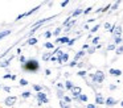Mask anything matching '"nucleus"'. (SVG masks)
<instances>
[{
    "mask_svg": "<svg viewBox=\"0 0 123 108\" xmlns=\"http://www.w3.org/2000/svg\"><path fill=\"white\" fill-rule=\"evenodd\" d=\"M21 68L24 71H28L31 74H36L38 70H40V62H38L36 58H28L27 63L21 66Z\"/></svg>",
    "mask_w": 123,
    "mask_h": 108,
    "instance_id": "1",
    "label": "nucleus"
},
{
    "mask_svg": "<svg viewBox=\"0 0 123 108\" xmlns=\"http://www.w3.org/2000/svg\"><path fill=\"white\" fill-rule=\"evenodd\" d=\"M89 78L91 79V83L101 86V84L105 82L106 75H105V73H103L102 70H97L95 73H89Z\"/></svg>",
    "mask_w": 123,
    "mask_h": 108,
    "instance_id": "2",
    "label": "nucleus"
},
{
    "mask_svg": "<svg viewBox=\"0 0 123 108\" xmlns=\"http://www.w3.org/2000/svg\"><path fill=\"white\" fill-rule=\"evenodd\" d=\"M36 99H37V102L43 103V104H48V103H49L48 94H45L44 91H41V92H37V94H36Z\"/></svg>",
    "mask_w": 123,
    "mask_h": 108,
    "instance_id": "3",
    "label": "nucleus"
},
{
    "mask_svg": "<svg viewBox=\"0 0 123 108\" xmlns=\"http://www.w3.org/2000/svg\"><path fill=\"white\" fill-rule=\"evenodd\" d=\"M16 102H17V96H7L6 99H4V104H6V107H8V108H12L15 104H16Z\"/></svg>",
    "mask_w": 123,
    "mask_h": 108,
    "instance_id": "4",
    "label": "nucleus"
},
{
    "mask_svg": "<svg viewBox=\"0 0 123 108\" xmlns=\"http://www.w3.org/2000/svg\"><path fill=\"white\" fill-rule=\"evenodd\" d=\"M70 41L69 36H61L58 37V38H56V41H54V45H68V42Z\"/></svg>",
    "mask_w": 123,
    "mask_h": 108,
    "instance_id": "5",
    "label": "nucleus"
},
{
    "mask_svg": "<svg viewBox=\"0 0 123 108\" xmlns=\"http://www.w3.org/2000/svg\"><path fill=\"white\" fill-rule=\"evenodd\" d=\"M70 92H72L73 100H74V99H78V97H80V95L82 94V88H81L80 86H74V88H73Z\"/></svg>",
    "mask_w": 123,
    "mask_h": 108,
    "instance_id": "6",
    "label": "nucleus"
},
{
    "mask_svg": "<svg viewBox=\"0 0 123 108\" xmlns=\"http://www.w3.org/2000/svg\"><path fill=\"white\" fill-rule=\"evenodd\" d=\"M57 62H58L60 65H64V63H68V62H69V53H66V51H65L62 55L57 57Z\"/></svg>",
    "mask_w": 123,
    "mask_h": 108,
    "instance_id": "7",
    "label": "nucleus"
},
{
    "mask_svg": "<svg viewBox=\"0 0 123 108\" xmlns=\"http://www.w3.org/2000/svg\"><path fill=\"white\" fill-rule=\"evenodd\" d=\"M13 58H15V55L12 54V55H9L8 58H6L4 61H1L0 62V67H3V68H6V67H8L9 65H11V62L13 61Z\"/></svg>",
    "mask_w": 123,
    "mask_h": 108,
    "instance_id": "8",
    "label": "nucleus"
},
{
    "mask_svg": "<svg viewBox=\"0 0 123 108\" xmlns=\"http://www.w3.org/2000/svg\"><path fill=\"white\" fill-rule=\"evenodd\" d=\"M106 103V99L103 97V95L101 92H95V104L97 105H102Z\"/></svg>",
    "mask_w": 123,
    "mask_h": 108,
    "instance_id": "9",
    "label": "nucleus"
},
{
    "mask_svg": "<svg viewBox=\"0 0 123 108\" xmlns=\"http://www.w3.org/2000/svg\"><path fill=\"white\" fill-rule=\"evenodd\" d=\"M122 74L123 73H122L120 68H109V75H111V76H117V78H119Z\"/></svg>",
    "mask_w": 123,
    "mask_h": 108,
    "instance_id": "10",
    "label": "nucleus"
},
{
    "mask_svg": "<svg viewBox=\"0 0 123 108\" xmlns=\"http://www.w3.org/2000/svg\"><path fill=\"white\" fill-rule=\"evenodd\" d=\"M115 104H118L117 99H114V97H111V96L106 97V103H105V105H107V107H114Z\"/></svg>",
    "mask_w": 123,
    "mask_h": 108,
    "instance_id": "11",
    "label": "nucleus"
},
{
    "mask_svg": "<svg viewBox=\"0 0 123 108\" xmlns=\"http://www.w3.org/2000/svg\"><path fill=\"white\" fill-rule=\"evenodd\" d=\"M85 55H86V51H85V50H82V49H81V50H78V51L74 54V58H73V59H74V61H77V62H78V59L83 58Z\"/></svg>",
    "mask_w": 123,
    "mask_h": 108,
    "instance_id": "12",
    "label": "nucleus"
},
{
    "mask_svg": "<svg viewBox=\"0 0 123 108\" xmlns=\"http://www.w3.org/2000/svg\"><path fill=\"white\" fill-rule=\"evenodd\" d=\"M122 25H117L114 33H112V37H122Z\"/></svg>",
    "mask_w": 123,
    "mask_h": 108,
    "instance_id": "13",
    "label": "nucleus"
},
{
    "mask_svg": "<svg viewBox=\"0 0 123 108\" xmlns=\"http://www.w3.org/2000/svg\"><path fill=\"white\" fill-rule=\"evenodd\" d=\"M80 15H83V9H82V8H75V9L72 12V15H70V16L74 18V17H78Z\"/></svg>",
    "mask_w": 123,
    "mask_h": 108,
    "instance_id": "14",
    "label": "nucleus"
},
{
    "mask_svg": "<svg viewBox=\"0 0 123 108\" xmlns=\"http://www.w3.org/2000/svg\"><path fill=\"white\" fill-rule=\"evenodd\" d=\"M44 47H45L46 50H52V51H53V50L56 49V45H54V42H50V41H46L45 44H44Z\"/></svg>",
    "mask_w": 123,
    "mask_h": 108,
    "instance_id": "15",
    "label": "nucleus"
},
{
    "mask_svg": "<svg viewBox=\"0 0 123 108\" xmlns=\"http://www.w3.org/2000/svg\"><path fill=\"white\" fill-rule=\"evenodd\" d=\"M74 86H75V84L73 83L70 79H68V80L65 82V90H68V91H72V90L74 88Z\"/></svg>",
    "mask_w": 123,
    "mask_h": 108,
    "instance_id": "16",
    "label": "nucleus"
},
{
    "mask_svg": "<svg viewBox=\"0 0 123 108\" xmlns=\"http://www.w3.org/2000/svg\"><path fill=\"white\" fill-rule=\"evenodd\" d=\"M112 38H114L112 40V44H114L117 47L120 46V45H123V38L122 37H112Z\"/></svg>",
    "mask_w": 123,
    "mask_h": 108,
    "instance_id": "17",
    "label": "nucleus"
},
{
    "mask_svg": "<svg viewBox=\"0 0 123 108\" xmlns=\"http://www.w3.org/2000/svg\"><path fill=\"white\" fill-rule=\"evenodd\" d=\"M11 33H12L11 29H4V30H0V40L6 38V37H7V36H9Z\"/></svg>",
    "mask_w": 123,
    "mask_h": 108,
    "instance_id": "18",
    "label": "nucleus"
},
{
    "mask_svg": "<svg viewBox=\"0 0 123 108\" xmlns=\"http://www.w3.org/2000/svg\"><path fill=\"white\" fill-rule=\"evenodd\" d=\"M38 40L36 38V37H31V38H28V41L25 42V45H31V46H35V45H37Z\"/></svg>",
    "mask_w": 123,
    "mask_h": 108,
    "instance_id": "19",
    "label": "nucleus"
},
{
    "mask_svg": "<svg viewBox=\"0 0 123 108\" xmlns=\"http://www.w3.org/2000/svg\"><path fill=\"white\" fill-rule=\"evenodd\" d=\"M52 51H46V53H44L43 54V61L44 62H50V58H52Z\"/></svg>",
    "mask_w": 123,
    "mask_h": 108,
    "instance_id": "20",
    "label": "nucleus"
},
{
    "mask_svg": "<svg viewBox=\"0 0 123 108\" xmlns=\"http://www.w3.org/2000/svg\"><path fill=\"white\" fill-rule=\"evenodd\" d=\"M72 20H73V17H72V16H69V17H66V18H65L64 21H62L61 26H62V28H66V26L69 25L70 23H72Z\"/></svg>",
    "mask_w": 123,
    "mask_h": 108,
    "instance_id": "21",
    "label": "nucleus"
},
{
    "mask_svg": "<svg viewBox=\"0 0 123 108\" xmlns=\"http://www.w3.org/2000/svg\"><path fill=\"white\" fill-rule=\"evenodd\" d=\"M77 75L80 76V78H83V79H86V78L89 76V73H87L86 70H80V71L77 73Z\"/></svg>",
    "mask_w": 123,
    "mask_h": 108,
    "instance_id": "22",
    "label": "nucleus"
},
{
    "mask_svg": "<svg viewBox=\"0 0 123 108\" xmlns=\"http://www.w3.org/2000/svg\"><path fill=\"white\" fill-rule=\"evenodd\" d=\"M53 32V36L56 37V38H58V37H61L60 34H61V32H62V26H58V28H56L54 30H52Z\"/></svg>",
    "mask_w": 123,
    "mask_h": 108,
    "instance_id": "23",
    "label": "nucleus"
},
{
    "mask_svg": "<svg viewBox=\"0 0 123 108\" xmlns=\"http://www.w3.org/2000/svg\"><path fill=\"white\" fill-rule=\"evenodd\" d=\"M32 88H33V91L37 94V92H41V91H44V86H40V84H33L32 86Z\"/></svg>",
    "mask_w": 123,
    "mask_h": 108,
    "instance_id": "24",
    "label": "nucleus"
},
{
    "mask_svg": "<svg viewBox=\"0 0 123 108\" xmlns=\"http://www.w3.org/2000/svg\"><path fill=\"white\" fill-rule=\"evenodd\" d=\"M41 8V5H37V7H35V8H32L31 11H28V12H25V16H31V15H33V13H36L38 9Z\"/></svg>",
    "mask_w": 123,
    "mask_h": 108,
    "instance_id": "25",
    "label": "nucleus"
},
{
    "mask_svg": "<svg viewBox=\"0 0 123 108\" xmlns=\"http://www.w3.org/2000/svg\"><path fill=\"white\" fill-rule=\"evenodd\" d=\"M99 41H101V37L99 36L93 37V40H91V46H97V45H99Z\"/></svg>",
    "mask_w": 123,
    "mask_h": 108,
    "instance_id": "26",
    "label": "nucleus"
},
{
    "mask_svg": "<svg viewBox=\"0 0 123 108\" xmlns=\"http://www.w3.org/2000/svg\"><path fill=\"white\" fill-rule=\"evenodd\" d=\"M56 95H57V97H58L60 100H62V99H64V96H65V90H57Z\"/></svg>",
    "mask_w": 123,
    "mask_h": 108,
    "instance_id": "27",
    "label": "nucleus"
},
{
    "mask_svg": "<svg viewBox=\"0 0 123 108\" xmlns=\"http://www.w3.org/2000/svg\"><path fill=\"white\" fill-rule=\"evenodd\" d=\"M78 99H80V103H87V100H89V96H87L86 94H81Z\"/></svg>",
    "mask_w": 123,
    "mask_h": 108,
    "instance_id": "28",
    "label": "nucleus"
},
{
    "mask_svg": "<svg viewBox=\"0 0 123 108\" xmlns=\"http://www.w3.org/2000/svg\"><path fill=\"white\" fill-rule=\"evenodd\" d=\"M99 28H101V24H95V25H94L93 28L90 29V34H94V33H97V32L99 30Z\"/></svg>",
    "mask_w": 123,
    "mask_h": 108,
    "instance_id": "29",
    "label": "nucleus"
},
{
    "mask_svg": "<svg viewBox=\"0 0 123 108\" xmlns=\"http://www.w3.org/2000/svg\"><path fill=\"white\" fill-rule=\"evenodd\" d=\"M31 96H32V92H31V91H24V92H21V97H23V99H29Z\"/></svg>",
    "mask_w": 123,
    "mask_h": 108,
    "instance_id": "30",
    "label": "nucleus"
},
{
    "mask_svg": "<svg viewBox=\"0 0 123 108\" xmlns=\"http://www.w3.org/2000/svg\"><path fill=\"white\" fill-rule=\"evenodd\" d=\"M28 80L27 79H24V78H20V80H19V86L20 87H25V86H28Z\"/></svg>",
    "mask_w": 123,
    "mask_h": 108,
    "instance_id": "31",
    "label": "nucleus"
},
{
    "mask_svg": "<svg viewBox=\"0 0 123 108\" xmlns=\"http://www.w3.org/2000/svg\"><path fill=\"white\" fill-rule=\"evenodd\" d=\"M60 108H72V104H68L64 100H60Z\"/></svg>",
    "mask_w": 123,
    "mask_h": 108,
    "instance_id": "32",
    "label": "nucleus"
},
{
    "mask_svg": "<svg viewBox=\"0 0 123 108\" xmlns=\"http://www.w3.org/2000/svg\"><path fill=\"white\" fill-rule=\"evenodd\" d=\"M27 61H28V58L25 57V55H20V57H19V62L21 63V66L25 65V63H27Z\"/></svg>",
    "mask_w": 123,
    "mask_h": 108,
    "instance_id": "33",
    "label": "nucleus"
},
{
    "mask_svg": "<svg viewBox=\"0 0 123 108\" xmlns=\"http://www.w3.org/2000/svg\"><path fill=\"white\" fill-rule=\"evenodd\" d=\"M62 100H64L65 103H68V104H72V103H73V97L72 96H68V95H65Z\"/></svg>",
    "mask_w": 123,
    "mask_h": 108,
    "instance_id": "34",
    "label": "nucleus"
},
{
    "mask_svg": "<svg viewBox=\"0 0 123 108\" xmlns=\"http://www.w3.org/2000/svg\"><path fill=\"white\" fill-rule=\"evenodd\" d=\"M106 49H107V51H115V50H117V46H115L114 44H109Z\"/></svg>",
    "mask_w": 123,
    "mask_h": 108,
    "instance_id": "35",
    "label": "nucleus"
},
{
    "mask_svg": "<svg viewBox=\"0 0 123 108\" xmlns=\"http://www.w3.org/2000/svg\"><path fill=\"white\" fill-rule=\"evenodd\" d=\"M115 54H117V55H122V54H123V45H120V46L117 47V50H115Z\"/></svg>",
    "mask_w": 123,
    "mask_h": 108,
    "instance_id": "36",
    "label": "nucleus"
},
{
    "mask_svg": "<svg viewBox=\"0 0 123 108\" xmlns=\"http://www.w3.org/2000/svg\"><path fill=\"white\" fill-rule=\"evenodd\" d=\"M43 36H44V38H50V37H53V32H52V30H46Z\"/></svg>",
    "mask_w": 123,
    "mask_h": 108,
    "instance_id": "37",
    "label": "nucleus"
},
{
    "mask_svg": "<svg viewBox=\"0 0 123 108\" xmlns=\"http://www.w3.org/2000/svg\"><path fill=\"white\" fill-rule=\"evenodd\" d=\"M97 51V47L95 46H90V49L86 51V54H89V55H91V54H94V53Z\"/></svg>",
    "mask_w": 123,
    "mask_h": 108,
    "instance_id": "38",
    "label": "nucleus"
},
{
    "mask_svg": "<svg viewBox=\"0 0 123 108\" xmlns=\"http://www.w3.org/2000/svg\"><path fill=\"white\" fill-rule=\"evenodd\" d=\"M120 5V1H115L114 4L111 5V11H110V12H112V11H117L118 9V7H119Z\"/></svg>",
    "mask_w": 123,
    "mask_h": 108,
    "instance_id": "39",
    "label": "nucleus"
},
{
    "mask_svg": "<svg viewBox=\"0 0 123 108\" xmlns=\"http://www.w3.org/2000/svg\"><path fill=\"white\" fill-rule=\"evenodd\" d=\"M77 65H78V62H77V61H74V59L70 61V62L68 63V66H69V67H77Z\"/></svg>",
    "mask_w": 123,
    "mask_h": 108,
    "instance_id": "40",
    "label": "nucleus"
},
{
    "mask_svg": "<svg viewBox=\"0 0 123 108\" xmlns=\"http://www.w3.org/2000/svg\"><path fill=\"white\" fill-rule=\"evenodd\" d=\"M93 9H94L93 7H87L86 9H83V15H89V13H91V12H93Z\"/></svg>",
    "mask_w": 123,
    "mask_h": 108,
    "instance_id": "41",
    "label": "nucleus"
},
{
    "mask_svg": "<svg viewBox=\"0 0 123 108\" xmlns=\"http://www.w3.org/2000/svg\"><path fill=\"white\" fill-rule=\"evenodd\" d=\"M103 28H105V29H106V30H107V32H109V30H110V29H111V28H112V24H110V23H105V24H103Z\"/></svg>",
    "mask_w": 123,
    "mask_h": 108,
    "instance_id": "42",
    "label": "nucleus"
},
{
    "mask_svg": "<svg viewBox=\"0 0 123 108\" xmlns=\"http://www.w3.org/2000/svg\"><path fill=\"white\" fill-rule=\"evenodd\" d=\"M75 41H77V37H75V38H70V41L68 42V46H69V47H72L73 45L75 44Z\"/></svg>",
    "mask_w": 123,
    "mask_h": 108,
    "instance_id": "43",
    "label": "nucleus"
},
{
    "mask_svg": "<svg viewBox=\"0 0 123 108\" xmlns=\"http://www.w3.org/2000/svg\"><path fill=\"white\" fill-rule=\"evenodd\" d=\"M9 53H11V47H9V49H7V50H6V51H4V53H3V54H0V58H1V59H3V58H4V57H6V55H7V54H9Z\"/></svg>",
    "mask_w": 123,
    "mask_h": 108,
    "instance_id": "44",
    "label": "nucleus"
},
{
    "mask_svg": "<svg viewBox=\"0 0 123 108\" xmlns=\"http://www.w3.org/2000/svg\"><path fill=\"white\" fill-rule=\"evenodd\" d=\"M117 88H118L117 84H110V86H109V90H110V91H115Z\"/></svg>",
    "mask_w": 123,
    "mask_h": 108,
    "instance_id": "45",
    "label": "nucleus"
},
{
    "mask_svg": "<svg viewBox=\"0 0 123 108\" xmlns=\"http://www.w3.org/2000/svg\"><path fill=\"white\" fill-rule=\"evenodd\" d=\"M24 17H27V16H25V13H21V15H19V16H17V17H16V20H15V21H19V20H21V18H24Z\"/></svg>",
    "mask_w": 123,
    "mask_h": 108,
    "instance_id": "46",
    "label": "nucleus"
},
{
    "mask_svg": "<svg viewBox=\"0 0 123 108\" xmlns=\"http://www.w3.org/2000/svg\"><path fill=\"white\" fill-rule=\"evenodd\" d=\"M89 49H90V45H89V44H83L82 45V50H85V51H86V50H89Z\"/></svg>",
    "mask_w": 123,
    "mask_h": 108,
    "instance_id": "47",
    "label": "nucleus"
},
{
    "mask_svg": "<svg viewBox=\"0 0 123 108\" xmlns=\"http://www.w3.org/2000/svg\"><path fill=\"white\" fill-rule=\"evenodd\" d=\"M3 90H4L6 92H8V94H9V92L12 91V87H8V86H6V87H3Z\"/></svg>",
    "mask_w": 123,
    "mask_h": 108,
    "instance_id": "48",
    "label": "nucleus"
},
{
    "mask_svg": "<svg viewBox=\"0 0 123 108\" xmlns=\"http://www.w3.org/2000/svg\"><path fill=\"white\" fill-rule=\"evenodd\" d=\"M12 78V74H4V75H3V79H11Z\"/></svg>",
    "mask_w": 123,
    "mask_h": 108,
    "instance_id": "49",
    "label": "nucleus"
},
{
    "mask_svg": "<svg viewBox=\"0 0 123 108\" xmlns=\"http://www.w3.org/2000/svg\"><path fill=\"white\" fill-rule=\"evenodd\" d=\"M68 4H69V0H65V1H62V3H61V8H65Z\"/></svg>",
    "mask_w": 123,
    "mask_h": 108,
    "instance_id": "50",
    "label": "nucleus"
},
{
    "mask_svg": "<svg viewBox=\"0 0 123 108\" xmlns=\"http://www.w3.org/2000/svg\"><path fill=\"white\" fill-rule=\"evenodd\" d=\"M44 73H45L46 76H49V75L52 74V70H50V68H45V71H44Z\"/></svg>",
    "mask_w": 123,
    "mask_h": 108,
    "instance_id": "51",
    "label": "nucleus"
},
{
    "mask_svg": "<svg viewBox=\"0 0 123 108\" xmlns=\"http://www.w3.org/2000/svg\"><path fill=\"white\" fill-rule=\"evenodd\" d=\"M86 108H97V104L95 103H94V104H89L87 103V104H86Z\"/></svg>",
    "mask_w": 123,
    "mask_h": 108,
    "instance_id": "52",
    "label": "nucleus"
},
{
    "mask_svg": "<svg viewBox=\"0 0 123 108\" xmlns=\"http://www.w3.org/2000/svg\"><path fill=\"white\" fill-rule=\"evenodd\" d=\"M16 55H19V57H20V55H23L21 54V47H17V49H16Z\"/></svg>",
    "mask_w": 123,
    "mask_h": 108,
    "instance_id": "53",
    "label": "nucleus"
},
{
    "mask_svg": "<svg viewBox=\"0 0 123 108\" xmlns=\"http://www.w3.org/2000/svg\"><path fill=\"white\" fill-rule=\"evenodd\" d=\"M83 66H85V63H83V62H78L77 67H78V68H81V70H82V67H83Z\"/></svg>",
    "mask_w": 123,
    "mask_h": 108,
    "instance_id": "54",
    "label": "nucleus"
},
{
    "mask_svg": "<svg viewBox=\"0 0 123 108\" xmlns=\"http://www.w3.org/2000/svg\"><path fill=\"white\" fill-rule=\"evenodd\" d=\"M50 62H57V57H56V55H52V58H50Z\"/></svg>",
    "mask_w": 123,
    "mask_h": 108,
    "instance_id": "55",
    "label": "nucleus"
},
{
    "mask_svg": "<svg viewBox=\"0 0 123 108\" xmlns=\"http://www.w3.org/2000/svg\"><path fill=\"white\" fill-rule=\"evenodd\" d=\"M64 76L66 78V80H68V79H69V76H70V74L69 73H64Z\"/></svg>",
    "mask_w": 123,
    "mask_h": 108,
    "instance_id": "56",
    "label": "nucleus"
},
{
    "mask_svg": "<svg viewBox=\"0 0 123 108\" xmlns=\"http://www.w3.org/2000/svg\"><path fill=\"white\" fill-rule=\"evenodd\" d=\"M16 79H17V76L15 75V74H12V78H11V80H16Z\"/></svg>",
    "mask_w": 123,
    "mask_h": 108,
    "instance_id": "57",
    "label": "nucleus"
},
{
    "mask_svg": "<svg viewBox=\"0 0 123 108\" xmlns=\"http://www.w3.org/2000/svg\"><path fill=\"white\" fill-rule=\"evenodd\" d=\"M95 13H102V8H98V9H95Z\"/></svg>",
    "mask_w": 123,
    "mask_h": 108,
    "instance_id": "58",
    "label": "nucleus"
},
{
    "mask_svg": "<svg viewBox=\"0 0 123 108\" xmlns=\"http://www.w3.org/2000/svg\"><path fill=\"white\" fill-rule=\"evenodd\" d=\"M94 21H95V18H89V20H87V23H94Z\"/></svg>",
    "mask_w": 123,
    "mask_h": 108,
    "instance_id": "59",
    "label": "nucleus"
},
{
    "mask_svg": "<svg viewBox=\"0 0 123 108\" xmlns=\"http://www.w3.org/2000/svg\"><path fill=\"white\" fill-rule=\"evenodd\" d=\"M95 47H97V50H99V49H101V47H102V44H99V45H97V46H95Z\"/></svg>",
    "mask_w": 123,
    "mask_h": 108,
    "instance_id": "60",
    "label": "nucleus"
},
{
    "mask_svg": "<svg viewBox=\"0 0 123 108\" xmlns=\"http://www.w3.org/2000/svg\"><path fill=\"white\" fill-rule=\"evenodd\" d=\"M119 104H120V107L123 108V100H120V103H119Z\"/></svg>",
    "mask_w": 123,
    "mask_h": 108,
    "instance_id": "61",
    "label": "nucleus"
},
{
    "mask_svg": "<svg viewBox=\"0 0 123 108\" xmlns=\"http://www.w3.org/2000/svg\"><path fill=\"white\" fill-rule=\"evenodd\" d=\"M1 88H3V86H1V84H0V90H1Z\"/></svg>",
    "mask_w": 123,
    "mask_h": 108,
    "instance_id": "62",
    "label": "nucleus"
}]
</instances>
